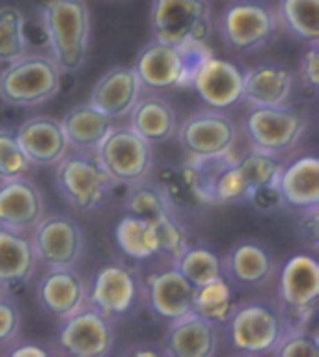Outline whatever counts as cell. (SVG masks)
I'll use <instances>...</instances> for the list:
<instances>
[{
    "label": "cell",
    "instance_id": "6da1fadb",
    "mask_svg": "<svg viewBox=\"0 0 319 357\" xmlns=\"http://www.w3.org/2000/svg\"><path fill=\"white\" fill-rule=\"evenodd\" d=\"M43 23L52 59L62 73L81 70L90 49V10L84 0H45Z\"/></svg>",
    "mask_w": 319,
    "mask_h": 357
},
{
    "label": "cell",
    "instance_id": "7a4b0ae2",
    "mask_svg": "<svg viewBox=\"0 0 319 357\" xmlns=\"http://www.w3.org/2000/svg\"><path fill=\"white\" fill-rule=\"evenodd\" d=\"M60 88L62 71L47 54H23L0 73V100L8 105H40L52 100Z\"/></svg>",
    "mask_w": 319,
    "mask_h": 357
},
{
    "label": "cell",
    "instance_id": "3957f363",
    "mask_svg": "<svg viewBox=\"0 0 319 357\" xmlns=\"http://www.w3.org/2000/svg\"><path fill=\"white\" fill-rule=\"evenodd\" d=\"M150 19L155 40L178 47H203L213 30L209 0H153Z\"/></svg>",
    "mask_w": 319,
    "mask_h": 357
},
{
    "label": "cell",
    "instance_id": "277c9868",
    "mask_svg": "<svg viewBox=\"0 0 319 357\" xmlns=\"http://www.w3.org/2000/svg\"><path fill=\"white\" fill-rule=\"evenodd\" d=\"M56 185L71 208L90 211L103 204L116 183L104 172L95 153H65L56 163Z\"/></svg>",
    "mask_w": 319,
    "mask_h": 357
},
{
    "label": "cell",
    "instance_id": "5b68a950",
    "mask_svg": "<svg viewBox=\"0 0 319 357\" xmlns=\"http://www.w3.org/2000/svg\"><path fill=\"white\" fill-rule=\"evenodd\" d=\"M228 324L232 346L247 356L273 354L290 331V326L279 310L260 301L238 305Z\"/></svg>",
    "mask_w": 319,
    "mask_h": 357
},
{
    "label": "cell",
    "instance_id": "8992f818",
    "mask_svg": "<svg viewBox=\"0 0 319 357\" xmlns=\"http://www.w3.org/2000/svg\"><path fill=\"white\" fill-rule=\"evenodd\" d=\"M95 158L120 185H134L144 182L153 167V144L142 139L131 128H112L103 144L98 148Z\"/></svg>",
    "mask_w": 319,
    "mask_h": 357
},
{
    "label": "cell",
    "instance_id": "52a82bcc",
    "mask_svg": "<svg viewBox=\"0 0 319 357\" xmlns=\"http://www.w3.org/2000/svg\"><path fill=\"white\" fill-rule=\"evenodd\" d=\"M125 211L150 221L155 227L159 240H161V252L178 258L189 247L185 227L174 215L172 200L163 189L146 183V180L129 185V193L125 197Z\"/></svg>",
    "mask_w": 319,
    "mask_h": 357
},
{
    "label": "cell",
    "instance_id": "ba28073f",
    "mask_svg": "<svg viewBox=\"0 0 319 357\" xmlns=\"http://www.w3.org/2000/svg\"><path fill=\"white\" fill-rule=\"evenodd\" d=\"M279 19L273 8L261 0H238L219 19L222 40L235 53H252L263 47L277 30Z\"/></svg>",
    "mask_w": 319,
    "mask_h": 357
},
{
    "label": "cell",
    "instance_id": "9c48e42d",
    "mask_svg": "<svg viewBox=\"0 0 319 357\" xmlns=\"http://www.w3.org/2000/svg\"><path fill=\"white\" fill-rule=\"evenodd\" d=\"M196 49L203 47H178L159 40L146 43L133 66L142 88L151 92H164L185 84L198 64V60L192 62L191 59V53Z\"/></svg>",
    "mask_w": 319,
    "mask_h": 357
},
{
    "label": "cell",
    "instance_id": "30bf717a",
    "mask_svg": "<svg viewBox=\"0 0 319 357\" xmlns=\"http://www.w3.org/2000/svg\"><path fill=\"white\" fill-rule=\"evenodd\" d=\"M306 129V118L288 105L254 107L244 120V133L260 152L286 153L299 144Z\"/></svg>",
    "mask_w": 319,
    "mask_h": 357
},
{
    "label": "cell",
    "instance_id": "8fae6325",
    "mask_svg": "<svg viewBox=\"0 0 319 357\" xmlns=\"http://www.w3.org/2000/svg\"><path fill=\"white\" fill-rule=\"evenodd\" d=\"M183 152L192 159H213L228 155L238 139L235 123L219 111L196 112L176 129Z\"/></svg>",
    "mask_w": 319,
    "mask_h": 357
},
{
    "label": "cell",
    "instance_id": "7c38bea8",
    "mask_svg": "<svg viewBox=\"0 0 319 357\" xmlns=\"http://www.w3.org/2000/svg\"><path fill=\"white\" fill-rule=\"evenodd\" d=\"M36 260L47 268H73L82 255L84 238L75 219L68 215H43L34 227Z\"/></svg>",
    "mask_w": 319,
    "mask_h": 357
},
{
    "label": "cell",
    "instance_id": "4fadbf2b",
    "mask_svg": "<svg viewBox=\"0 0 319 357\" xmlns=\"http://www.w3.org/2000/svg\"><path fill=\"white\" fill-rule=\"evenodd\" d=\"M114 329L111 318L93 307H82L65 318L59 331V346L73 357H103L114 348Z\"/></svg>",
    "mask_w": 319,
    "mask_h": 357
},
{
    "label": "cell",
    "instance_id": "5bb4252c",
    "mask_svg": "<svg viewBox=\"0 0 319 357\" xmlns=\"http://www.w3.org/2000/svg\"><path fill=\"white\" fill-rule=\"evenodd\" d=\"M243 71L232 62L203 54L194 66L189 82L205 105L222 111L243 101Z\"/></svg>",
    "mask_w": 319,
    "mask_h": 357
},
{
    "label": "cell",
    "instance_id": "9a60e30c",
    "mask_svg": "<svg viewBox=\"0 0 319 357\" xmlns=\"http://www.w3.org/2000/svg\"><path fill=\"white\" fill-rule=\"evenodd\" d=\"M140 298V281L133 270L122 264H109L98 271L92 282L88 303L104 317H125L137 307Z\"/></svg>",
    "mask_w": 319,
    "mask_h": 357
},
{
    "label": "cell",
    "instance_id": "2e32d148",
    "mask_svg": "<svg viewBox=\"0 0 319 357\" xmlns=\"http://www.w3.org/2000/svg\"><path fill=\"white\" fill-rule=\"evenodd\" d=\"M45 215L40 188L26 176L8 178L0 183V227L12 230L34 229Z\"/></svg>",
    "mask_w": 319,
    "mask_h": 357
},
{
    "label": "cell",
    "instance_id": "e0dca14e",
    "mask_svg": "<svg viewBox=\"0 0 319 357\" xmlns=\"http://www.w3.org/2000/svg\"><path fill=\"white\" fill-rule=\"evenodd\" d=\"M36 294L41 309L60 320L70 318L86 305V284L73 268H49Z\"/></svg>",
    "mask_w": 319,
    "mask_h": 357
},
{
    "label": "cell",
    "instance_id": "ac0fdd59",
    "mask_svg": "<svg viewBox=\"0 0 319 357\" xmlns=\"http://www.w3.org/2000/svg\"><path fill=\"white\" fill-rule=\"evenodd\" d=\"M24 155L32 165L51 167L68 153V139L60 120L51 116H32L15 131Z\"/></svg>",
    "mask_w": 319,
    "mask_h": 357
},
{
    "label": "cell",
    "instance_id": "d6986e66",
    "mask_svg": "<svg viewBox=\"0 0 319 357\" xmlns=\"http://www.w3.org/2000/svg\"><path fill=\"white\" fill-rule=\"evenodd\" d=\"M142 94V84L133 68L116 66L99 77L92 90L90 103L112 120L129 116Z\"/></svg>",
    "mask_w": 319,
    "mask_h": 357
},
{
    "label": "cell",
    "instance_id": "ffe728a7",
    "mask_svg": "<svg viewBox=\"0 0 319 357\" xmlns=\"http://www.w3.org/2000/svg\"><path fill=\"white\" fill-rule=\"evenodd\" d=\"M163 344L164 351L172 357H213L219 348L215 324L189 312L170 322Z\"/></svg>",
    "mask_w": 319,
    "mask_h": 357
},
{
    "label": "cell",
    "instance_id": "44dd1931",
    "mask_svg": "<svg viewBox=\"0 0 319 357\" xmlns=\"http://www.w3.org/2000/svg\"><path fill=\"white\" fill-rule=\"evenodd\" d=\"M146 294L151 310L166 322L192 312L194 287L176 268L151 275L146 282Z\"/></svg>",
    "mask_w": 319,
    "mask_h": 357
},
{
    "label": "cell",
    "instance_id": "7402d4cb",
    "mask_svg": "<svg viewBox=\"0 0 319 357\" xmlns=\"http://www.w3.org/2000/svg\"><path fill=\"white\" fill-rule=\"evenodd\" d=\"M280 298L293 312L308 314L319 298V266L316 258L295 255L280 275Z\"/></svg>",
    "mask_w": 319,
    "mask_h": 357
},
{
    "label": "cell",
    "instance_id": "603a6c76",
    "mask_svg": "<svg viewBox=\"0 0 319 357\" xmlns=\"http://www.w3.org/2000/svg\"><path fill=\"white\" fill-rule=\"evenodd\" d=\"M293 92V73L280 64H261L243 77V100L254 107L286 105Z\"/></svg>",
    "mask_w": 319,
    "mask_h": 357
},
{
    "label": "cell",
    "instance_id": "cb8c5ba5",
    "mask_svg": "<svg viewBox=\"0 0 319 357\" xmlns=\"http://www.w3.org/2000/svg\"><path fill=\"white\" fill-rule=\"evenodd\" d=\"M280 200L295 210H310L319 206V161L306 155L284 167L277 182Z\"/></svg>",
    "mask_w": 319,
    "mask_h": 357
},
{
    "label": "cell",
    "instance_id": "d4e9b609",
    "mask_svg": "<svg viewBox=\"0 0 319 357\" xmlns=\"http://www.w3.org/2000/svg\"><path fill=\"white\" fill-rule=\"evenodd\" d=\"M68 144L81 152H98L114 128V120L92 103L73 107L62 120Z\"/></svg>",
    "mask_w": 319,
    "mask_h": 357
},
{
    "label": "cell",
    "instance_id": "484cf974",
    "mask_svg": "<svg viewBox=\"0 0 319 357\" xmlns=\"http://www.w3.org/2000/svg\"><path fill=\"white\" fill-rule=\"evenodd\" d=\"M273 257L260 241H239L226 258V273L241 287H261L273 277Z\"/></svg>",
    "mask_w": 319,
    "mask_h": 357
},
{
    "label": "cell",
    "instance_id": "4316f807",
    "mask_svg": "<svg viewBox=\"0 0 319 357\" xmlns=\"http://www.w3.org/2000/svg\"><path fill=\"white\" fill-rule=\"evenodd\" d=\"M131 126L150 144H163L176 135L178 116L169 101L159 96L140 98L133 111L129 112Z\"/></svg>",
    "mask_w": 319,
    "mask_h": 357
},
{
    "label": "cell",
    "instance_id": "83f0119b",
    "mask_svg": "<svg viewBox=\"0 0 319 357\" xmlns=\"http://www.w3.org/2000/svg\"><path fill=\"white\" fill-rule=\"evenodd\" d=\"M36 270V252L32 240L19 230L0 227V284H23Z\"/></svg>",
    "mask_w": 319,
    "mask_h": 357
},
{
    "label": "cell",
    "instance_id": "f1b7e54d",
    "mask_svg": "<svg viewBox=\"0 0 319 357\" xmlns=\"http://www.w3.org/2000/svg\"><path fill=\"white\" fill-rule=\"evenodd\" d=\"M116 241L123 255L134 260H148L161 252V240L155 227L131 213H125L118 222Z\"/></svg>",
    "mask_w": 319,
    "mask_h": 357
},
{
    "label": "cell",
    "instance_id": "f546056e",
    "mask_svg": "<svg viewBox=\"0 0 319 357\" xmlns=\"http://www.w3.org/2000/svg\"><path fill=\"white\" fill-rule=\"evenodd\" d=\"M238 169L249 188V200L258 199L265 193H279L277 182L284 165L273 153L260 152L252 148V152L239 159Z\"/></svg>",
    "mask_w": 319,
    "mask_h": 357
},
{
    "label": "cell",
    "instance_id": "4dcf8cb0",
    "mask_svg": "<svg viewBox=\"0 0 319 357\" xmlns=\"http://www.w3.org/2000/svg\"><path fill=\"white\" fill-rule=\"evenodd\" d=\"M238 309V299L232 284L222 277L203 287L194 288L192 312L205 318L211 324H228L233 310Z\"/></svg>",
    "mask_w": 319,
    "mask_h": 357
},
{
    "label": "cell",
    "instance_id": "1f68e13d",
    "mask_svg": "<svg viewBox=\"0 0 319 357\" xmlns=\"http://www.w3.org/2000/svg\"><path fill=\"white\" fill-rule=\"evenodd\" d=\"M277 19L299 40L319 43V0H280Z\"/></svg>",
    "mask_w": 319,
    "mask_h": 357
},
{
    "label": "cell",
    "instance_id": "d6a6232c",
    "mask_svg": "<svg viewBox=\"0 0 319 357\" xmlns=\"http://www.w3.org/2000/svg\"><path fill=\"white\" fill-rule=\"evenodd\" d=\"M174 268L194 288L224 277L221 258L208 247H187L185 251L176 258Z\"/></svg>",
    "mask_w": 319,
    "mask_h": 357
},
{
    "label": "cell",
    "instance_id": "836d02e7",
    "mask_svg": "<svg viewBox=\"0 0 319 357\" xmlns=\"http://www.w3.org/2000/svg\"><path fill=\"white\" fill-rule=\"evenodd\" d=\"M24 15L15 6L0 8V62L10 64L26 54Z\"/></svg>",
    "mask_w": 319,
    "mask_h": 357
},
{
    "label": "cell",
    "instance_id": "e575fe53",
    "mask_svg": "<svg viewBox=\"0 0 319 357\" xmlns=\"http://www.w3.org/2000/svg\"><path fill=\"white\" fill-rule=\"evenodd\" d=\"M32 163L24 155L17 141V133L12 129L0 128V180L26 176Z\"/></svg>",
    "mask_w": 319,
    "mask_h": 357
},
{
    "label": "cell",
    "instance_id": "d590c367",
    "mask_svg": "<svg viewBox=\"0 0 319 357\" xmlns=\"http://www.w3.org/2000/svg\"><path fill=\"white\" fill-rule=\"evenodd\" d=\"M279 357H319V344L316 337L306 331H288L273 350Z\"/></svg>",
    "mask_w": 319,
    "mask_h": 357
},
{
    "label": "cell",
    "instance_id": "8d00e7d4",
    "mask_svg": "<svg viewBox=\"0 0 319 357\" xmlns=\"http://www.w3.org/2000/svg\"><path fill=\"white\" fill-rule=\"evenodd\" d=\"M21 329V312L12 299L0 298V346L10 344Z\"/></svg>",
    "mask_w": 319,
    "mask_h": 357
},
{
    "label": "cell",
    "instance_id": "74e56055",
    "mask_svg": "<svg viewBox=\"0 0 319 357\" xmlns=\"http://www.w3.org/2000/svg\"><path fill=\"white\" fill-rule=\"evenodd\" d=\"M302 79L306 82L308 86L318 88L319 84V49L318 43H313L308 49V53L302 59V68H301Z\"/></svg>",
    "mask_w": 319,
    "mask_h": 357
},
{
    "label": "cell",
    "instance_id": "f35d334b",
    "mask_svg": "<svg viewBox=\"0 0 319 357\" xmlns=\"http://www.w3.org/2000/svg\"><path fill=\"white\" fill-rule=\"evenodd\" d=\"M13 357H47L49 351H45L38 344H23L19 346L17 350L12 351Z\"/></svg>",
    "mask_w": 319,
    "mask_h": 357
}]
</instances>
